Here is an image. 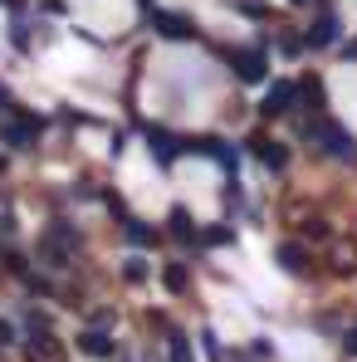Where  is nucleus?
<instances>
[{
    "label": "nucleus",
    "mask_w": 357,
    "mask_h": 362,
    "mask_svg": "<svg viewBox=\"0 0 357 362\" xmlns=\"http://www.w3.org/2000/svg\"><path fill=\"white\" fill-rule=\"evenodd\" d=\"M308 137H318V142H323V152H328V157H338V162H353V157H357L353 132H348V127H338L328 113L308 122Z\"/></svg>",
    "instance_id": "nucleus-1"
},
{
    "label": "nucleus",
    "mask_w": 357,
    "mask_h": 362,
    "mask_svg": "<svg viewBox=\"0 0 357 362\" xmlns=\"http://www.w3.org/2000/svg\"><path fill=\"white\" fill-rule=\"evenodd\" d=\"M298 108H303L308 118H323V113H328V83H323L318 74H303V78H298Z\"/></svg>",
    "instance_id": "nucleus-2"
},
{
    "label": "nucleus",
    "mask_w": 357,
    "mask_h": 362,
    "mask_svg": "<svg viewBox=\"0 0 357 362\" xmlns=\"http://www.w3.org/2000/svg\"><path fill=\"white\" fill-rule=\"evenodd\" d=\"M294 108H298V83H274V88L264 93V103H259L264 118H289Z\"/></svg>",
    "instance_id": "nucleus-3"
},
{
    "label": "nucleus",
    "mask_w": 357,
    "mask_h": 362,
    "mask_svg": "<svg viewBox=\"0 0 357 362\" xmlns=\"http://www.w3.org/2000/svg\"><path fill=\"white\" fill-rule=\"evenodd\" d=\"M303 40H308V49H328V45H338V40H343V20H338L333 10H323V15L308 25V35H303Z\"/></svg>",
    "instance_id": "nucleus-4"
},
{
    "label": "nucleus",
    "mask_w": 357,
    "mask_h": 362,
    "mask_svg": "<svg viewBox=\"0 0 357 362\" xmlns=\"http://www.w3.org/2000/svg\"><path fill=\"white\" fill-rule=\"evenodd\" d=\"M250 147H254V157H259V162H264L269 172H284V167H289V147H284V142H269V137H254Z\"/></svg>",
    "instance_id": "nucleus-5"
},
{
    "label": "nucleus",
    "mask_w": 357,
    "mask_h": 362,
    "mask_svg": "<svg viewBox=\"0 0 357 362\" xmlns=\"http://www.w3.org/2000/svg\"><path fill=\"white\" fill-rule=\"evenodd\" d=\"M279 264H284L289 274H308V250H303L298 240H284L279 245Z\"/></svg>",
    "instance_id": "nucleus-6"
},
{
    "label": "nucleus",
    "mask_w": 357,
    "mask_h": 362,
    "mask_svg": "<svg viewBox=\"0 0 357 362\" xmlns=\"http://www.w3.org/2000/svg\"><path fill=\"white\" fill-rule=\"evenodd\" d=\"M230 64H235V78H245V83L264 78V54H230Z\"/></svg>",
    "instance_id": "nucleus-7"
},
{
    "label": "nucleus",
    "mask_w": 357,
    "mask_h": 362,
    "mask_svg": "<svg viewBox=\"0 0 357 362\" xmlns=\"http://www.w3.org/2000/svg\"><path fill=\"white\" fill-rule=\"evenodd\" d=\"M30 362H64V348L49 333H40V338H30Z\"/></svg>",
    "instance_id": "nucleus-8"
},
{
    "label": "nucleus",
    "mask_w": 357,
    "mask_h": 362,
    "mask_svg": "<svg viewBox=\"0 0 357 362\" xmlns=\"http://www.w3.org/2000/svg\"><path fill=\"white\" fill-rule=\"evenodd\" d=\"M157 35H167V40H191L196 30H191L186 15H157Z\"/></svg>",
    "instance_id": "nucleus-9"
},
{
    "label": "nucleus",
    "mask_w": 357,
    "mask_h": 362,
    "mask_svg": "<svg viewBox=\"0 0 357 362\" xmlns=\"http://www.w3.org/2000/svg\"><path fill=\"white\" fill-rule=\"evenodd\" d=\"M78 348H83L88 358H113V338H108V333H83Z\"/></svg>",
    "instance_id": "nucleus-10"
},
{
    "label": "nucleus",
    "mask_w": 357,
    "mask_h": 362,
    "mask_svg": "<svg viewBox=\"0 0 357 362\" xmlns=\"http://www.w3.org/2000/svg\"><path fill=\"white\" fill-rule=\"evenodd\" d=\"M162 284H167L172 294H186V284H191V274H186V264H167V269H162Z\"/></svg>",
    "instance_id": "nucleus-11"
},
{
    "label": "nucleus",
    "mask_w": 357,
    "mask_h": 362,
    "mask_svg": "<svg viewBox=\"0 0 357 362\" xmlns=\"http://www.w3.org/2000/svg\"><path fill=\"white\" fill-rule=\"evenodd\" d=\"M152 152H157V162H172V157H177V137L152 127Z\"/></svg>",
    "instance_id": "nucleus-12"
},
{
    "label": "nucleus",
    "mask_w": 357,
    "mask_h": 362,
    "mask_svg": "<svg viewBox=\"0 0 357 362\" xmlns=\"http://www.w3.org/2000/svg\"><path fill=\"white\" fill-rule=\"evenodd\" d=\"M122 230H127V240H132V245H152V240H157V230H147L142 221H122Z\"/></svg>",
    "instance_id": "nucleus-13"
},
{
    "label": "nucleus",
    "mask_w": 357,
    "mask_h": 362,
    "mask_svg": "<svg viewBox=\"0 0 357 362\" xmlns=\"http://www.w3.org/2000/svg\"><path fill=\"white\" fill-rule=\"evenodd\" d=\"M172 235H177V240H196V226H191L186 211H172Z\"/></svg>",
    "instance_id": "nucleus-14"
},
{
    "label": "nucleus",
    "mask_w": 357,
    "mask_h": 362,
    "mask_svg": "<svg viewBox=\"0 0 357 362\" xmlns=\"http://www.w3.org/2000/svg\"><path fill=\"white\" fill-rule=\"evenodd\" d=\"M201 240H206V245H230V230H226V226H216V230H206Z\"/></svg>",
    "instance_id": "nucleus-15"
},
{
    "label": "nucleus",
    "mask_w": 357,
    "mask_h": 362,
    "mask_svg": "<svg viewBox=\"0 0 357 362\" xmlns=\"http://www.w3.org/2000/svg\"><path fill=\"white\" fill-rule=\"evenodd\" d=\"M122 274H127L132 284H137V279H147V269H142V259H127V269H122Z\"/></svg>",
    "instance_id": "nucleus-16"
},
{
    "label": "nucleus",
    "mask_w": 357,
    "mask_h": 362,
    "mask_svg": "<svg viewBox=\"0 0 357 362\" xmlns=\"http://www.w3.org/2000/svg\"><path fill=\"white\" fill-rule=\"evenodd\" d=\"M172 362H191V353H186V343H181V338H172Z\"/></svg>",
    "instance_id": "nucleus-17"
},
{
    "label": "nucleus",
    "mask_w": 357,
    "mask_h": 362,
    "mask_svg": "<svg viewBox=\"0 0 357 362\" xmlns=\"http://www.w3.org/2000/svg\"><path fill=\"white\" fill-rule=\"evenodd\" d=\"M343 59H357V40H348V45H343Z\"/></svg>",
    "instance_id": "nucleus-18"
},
{
    "label": "nucleus",
    "mask_w": 357,
    "mask_h": 362,
    "mask_svg": "<svg viewBox=\"0 0 357 362\" xmlns=\"http://www.w3.org/2000/svg\"><path fill=\"white\" fill-rule=\"evenodd\" d=\"M343 348H348V353H357V328L348 333V338H343Z\"/></svg>",
    "instance_id": "nucleus-19"
},
{
    "label": "nucleus",
    "mask_w": 357,
    "mask_h": 362,
    "mask_svg": "<svg viewBox=\"0 0 357 362\" xmlns=\"http://www.w3.org/2000/svg\"><path fill=\"white\" fill-rule=\"evenodd\" d=\"M5 338H10V328H5V323H0V343H5Z\"/></svg>",
    "instance_id": "nucleus-20"
},
{
    "label": "nucleus",
    "mask_w": 357,
    "mask_h": 362,
    "mask_svg": "<svg viewBox=\"0 0 357 362\" xmlns=\"http://www.w3.org/2000/svg\"><path fill=\"white\" fill-rule=\"evenodd\" d=\"M294 5H308V0H294Z\"/></svg>",
    "instance_id": "nucleus-21"
}]
</instances>
